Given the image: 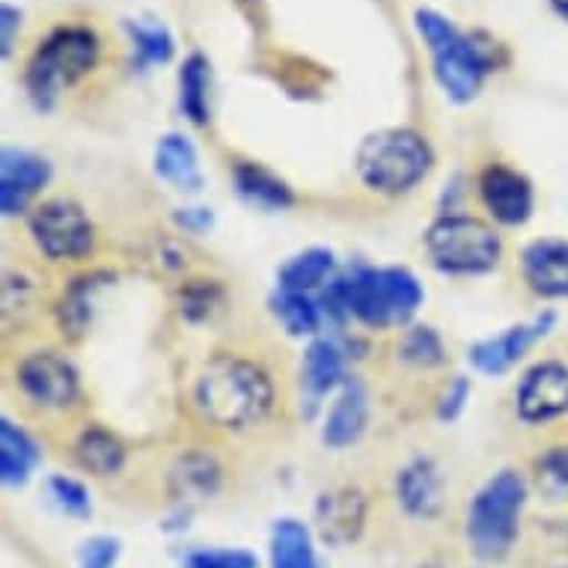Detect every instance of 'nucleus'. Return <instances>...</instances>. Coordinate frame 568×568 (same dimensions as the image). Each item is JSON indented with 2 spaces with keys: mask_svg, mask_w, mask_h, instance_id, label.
Returning a JSON list of instances; mask_svg holds the SVG:
<instances>
[{
  "mask_svg": "<svg viewBox=\"0 0 568 568\" xmlns=\"http://www.w3.org/2000/svg\"><path fill=\"white\" fill-rule=\"evenodd\" d=\"M539 476L550 491H568V449H554L541 458Z\"/></svg>",
  "mask_w": 568,
  "mask_h": 568,
  "instance_id": "7c9ffc66",
  "label": "nucleus"
},
{
  "mask_svg": "<svg viewBox=\"0 0 568 568\" xmlns=\"http://www.w3.org/2000/svg\"><path fill=\"white\" fill-rule=\"evenodd\" d=\"M179 224L187 226V230H194V233H200V230H205V226L212 224V215H209L205 209H187L185 215H179Z\"/></svg>",
  "mask_w": 568,
  "mask_h": 568,
  "instance_id": "f704fd0d",
  "label": "nucleus"
},
{
  "mask_svg": "<svg viewBox=\"0 0 568 568\" xmlns=\"http://www.w3.org/2000/svg\"><path fill=\"white\" fill-rule=\"evenodd\" d=\"M334 271V253L322 251V247H313V251L298 253L295 260H290L283 268H280V290L292 292H313L318 290Z\"/></svg>",
  "mask_w": 568,
  "mask_h": 568,
  "instance_id": "412c9836",
  "label": "nucleus"
},
{
  "mask_svg": "<svg viewBox=\"0 0 568 568\" xmlns=\"http://www.w3.org/2000/svg\"><path fill=\"white\" fill-rule=\"evenodd\" d=\"M470 399V384L467 378H456V382L449 384L447 393L440 396V405H438V417L440 419H456L462 410H465V402Z\"/></svg>",
  "mask_w": 568,
  "mask_h": 568,
  "instance_id": "473e14b6",
  "label": "nucleus"
},
{
  "mask_svg": "<svg viewBox=\"0 0 568 568\" xmlns=\"http://www.w3.org/2000/svg\"><path fill=\"white\" fill-rule=\"evenodd\" d=\"M30 235L48 260H81L93 247V224L72 200L39 205L30 217Z\"/></svg>",
  "mask_w": 568,
  "mask_h": 568,
  "instance_id": "6e6552de",
  "label": "nucleus"
},
{
  "mask_svg": "<svg viewBox=\"0 0 568 568\" xmlns=\"http://www.w3.org/2000/svg\"><path fill=\"white\" fill-rule=\"evenodd\" d=\"M325 304L334 318L354 316L366 327H396L417 313L423 290L405 268H361L331 283Z\"/></svg>",
  "mask_w": 568,
  "mask_h": 568,
  "instance_id": "f03ea898",
  "label": "nucleus"
},
{
  "mask_svg": "<svg viewBox=\"0 0 568 568\" xmlns=\"http://www.w3.org/2000/svg\"><path fill=\"white\" fill-rule=\"evenodd\" d=\"M550 327H554V313H545V316L532 318L530 325L509 327L506 334L476 343L474 348H470V361H474L476 369L485 375L509 373V369L521 361L524 354L539 343L541 336H548Z\"/></svg>",
  "mask_w": 568,
  "mask_h": 568,
  "instance_id": "9b49d317",
  "label": "nucleus"
},
{
  "mask_svg": "<svg viewBox=\"0 0 568 568\" xmlns=\"http://www.w3.org/2000/svg\"><path fill=\"white\" fill-rule=\"evenodd\" d=\"M51 494L57 497V504L63 506L69 515H78V518H84L90 513V497H87V488L75 479H69V476H54L51 479Z\"/></svg>",
  "mask_w": 568,
  "mask_h": 568,
  "instance_id": "c756f323",
  "label": "nucleus"
},
{
  "mask_svg": "<svg viewBox=\"0 0 568 568\" xmlns=\"http://www.w3.org/2000/svg\"><path fill=\"white\" fill-rule=\"evenodd\" d=\"M527 286L541 298H568V244L557 239L532 242L521 256Z\"/></svg>",
  "mask_w": 568,
  "mask_h": 568,
  "instance_id": "4468645a",
  "label": "nucleus"
},
{
  "mask_svg": "<svg viewBox=\"0 0 568 568\" xmlns=\"http://www.w3.org/2000/svg\"><path fill=\"white\" fill-rule=\"evenodd\" d=\"M479 194L485 209L491 212L494 221L506 226L524 224L532 212V187L530 182L513 168L491 164L479 179Z\"/></svg>",
  "mask_w": 568,
  "mask_h": 568,
  "instance_id": "f8f14e48",
  "label": "nucleus"
},
{
  "mask_svg": "<svg viewBox=\"0 0 568 568\" xmlns=\"http://www.w3.org/2000/svg\"><path fill=\"white\" fill-rule=\"evenodd\" d=\"M78 462L81 467H87L90 474L95 476H111L122 467V458H125V449L111 432L104 429H90L81 435L78 440Z\"/></svg>",
  "mask_w": 568,
  "mask_h": 568,
  "instance_id": "b1692460",
  "label": "nucleus"
},
{
  "mask_svg": "<svg viewBox=\"0 0 568 568\" xmlns=\"http://www.w3.org/2000/svg\"><path fill=\"white\" fill-rule=\"evenodd\" d=\"M155 170L164 182L176 185L179 191H200V185H203L194 146L182 134L161 138L159 150H155Z\"/></svg>",
  "mask_w": 568,
  "mask_h": 568,
  "instance_id": "f3484780",
  "label": "nucleus"
},
{
  "mask_svg": "<svg viewBox=\"0 0 568 568\" xmlns=\"http://www.w3.org/2000/svg\"><path fill=\"white\" fill-rule=\"evenodd\" d=\"M304 382L316 396L343 382V352L331 339H316L304 354Z\"/></svg>",
  "mask_w": 568,
  "mask_h": 568,
  "instance_id": "5701e85b",
  "label": "nucleus"
},
{
  "mask_svg": "<svg viewBox=\"0 0 568 568\" xmlns=\"http://www.w3.org/2000/svg\"><path fill=\"white\" fill-rule=\"evenodd\" d=\"M366 414H369V405H366L364 387L361 384H345L343 393L336 396V402L327 410L325 432H322L327 447L343 449L361 438L366 429Z\"/></svg>",
  "mask_w": 568,
  "mask_h": 568,
  "instance_id": "dca6fc26",
  "label": "nucleus"
},
{
  "mask_svg": "<svg viewBox=\"0 0 568 568\" xmlns=\"http://www.w3.org/2000/svg\"><path fill=\"white\" fill-rule=\"evenodd\" d=\"M116 557H120V545H116V539H104V536H99V539L87 541L84 545V550H81V566L78 568H113Z\"/></svg>",
  "mask_w": 568,
  "mask_h": 568,
  "instance_id": "2f4dec72",
  "label": "nucleus"
},
{
  "mask_svg": "<svg viewBox=\"0 0 568 568\" xmlns=\"http://www.w3.org/2000/svg\"><path fill=\"white\" fill-rule=\"evenodd\" d=\"M318 515H322L325 536L345 541L357 536V527L364 521V504L357 500V494H331L318 506Z\"/></svg>",
  "mask_w": 568,
  "mask_h": 568,
  "instance_id": "393cba45",
  "label": "nucleus"
},
{
  "mask_svg": "<svg viewBox=\"0 0 568 568\" xmlns=\"http://www.w3.org/2000/svg\"><path fill=\"white\" fill-rule=\"evenodd\" d=\"M179 104L191 122H209V60L203 54H191L179 75Z\"/></svg>",
  "mask_w": 568,
  "mask_h": 568,
  "instance_id": "4be33fe9",
  "label": "nucleus"
},
{
  "mask_svg": "<svg viewBox=\"0 0 568 568\" xmlns=\"http://www.w3.org/2000/svg\"><path fill=\"white\" fill-rule=\"evenodd\" d=\"M426 251L432 265L444 274H485L500 262L504 244L494 226L479 217L447 215L429 226Z\"/></svg>",
  "mask_w": 568,
  "mask_h": 568,
  "instance_id": "0eeeda50",
  "label": "nucleus"
},
{
  "mask_svg": "<svg viewBox=\"0 0 568 568\" xmlns=\"http://www.w3.org/2000/svg\"><path fill=\"white\" fill-rule=\"evenodd\" d=\"M414 21L432 51L438 84L453 102H470L494 69V42L483 45L476 37H465L453 21L432 10H419Z\"/></svg>",
  "mask_w": 568,
  "mask_h": 568,
  "instance_id": "20e7f679",
  "label": "nucleus"
},
{
  "mask_svg": "<svg viewBox=\"0 0 568 568\" xmlns=\"http://www.w3.org/2000/svg\"><path fill=\"white\" fill-rule=\"evenodd\" d=\"M0 21H3V57H10L12 42H16V28L21 24V12L16 7H3Z\"/></svg>",
  "mask_w": 568,
  "mask_h": 568,
  "instance_id": "72a5a7b5",
  "label": "nucleus"
},
{
  "mask_svg": "<svg viewBox=\"0 0 568 568\" xmlns=\"http://www.w3.org/2000/svg\"><path fill=\"white\" fill-rule=\"evenodd\" d=\"M51 179L48 161L24 150H3L0 159V205L3 215H19Z\"/></svg>",
  "mask_w": 568,
  "mask_h": 568,
  "instance_id": "ddd939ff",
  "label": "nucleus"
},
{
  "mask_svg": "<svg viewBox=\"0 0 568 568\" xmlns=\"http://www.w3.org/2000/svg\"><path fill=\"white\" fill-rule=\"evenodd\" d=\"M515 410L524 423H548L568 414V366L554 361L532 366L515 390Z\"/></svg>",
  "mask_w": 568,
  "mask_h": 568,
  "instance_id": "1a4fd4ad",
  "label": "nucleus"
},
{
  "mask_svg": "<svg viewBox=\"0 0 568 568\" xmlns=\"http://www.w3.org/2000/svg\"><path fill=\"white\" fill-rule=\"evenodd\" d=\"M527 483L515 470H504L479 488L467 513V541L483 559L506 557L518 536Z\"/></svg>",
  "mask_w": 568,
  "mask_h": 568,
  "instance_id": "39448f33",
  "label": "nucleus"
},
{
  "mask_svg": "<svg viewBox=\"0 0 568 568\" xmlns=\"http://www.w3.org/2000/svg\"><path fill=\"white\" fill-rule=\"evenodd\" d=\"M102 60V39L84 24H63L42 39L28 63V93L39 108H51L54 99L78 81H84Z\"/></svg>",
  "mask_w": 568,
  "mask_h": 568,
  "instance_id": "7ed1b4c3",
  "label": "nucleus"
},
{
  "mask_svg": "<svg viewBox=\"0 0 568 568\" xmlns=\"http://www.w3.org/2000/svg\"><path fill=\"white\" fill-rule=\"evenodd\" d=\"M271 307H274V316L280 318V325L286 327L292 336H310L318 331L322 316H318V307L304 292L280 290L271 301Z\"/></svg>",
  "mask_w": 568,
  "mask_h": 568,
  "instance_id": "a878e982",
  "label": "nucleus"
},
{
  "mask_svg": "<svg viewBox=\"0 0 568 568\" xmlns=\"http://www.w3.org/2000/svg\"><path fill=\"white\" fill-rule=\"evenodd\" d=\"M399 500L402 506L408 509V515L414 518H432L438 515L440 504H444V483H440V474L435 462L429 458H417L410 462L399 476Z\"/></svg>",
  "mask_w": 568,
  "mask_h": 568,
  "instance_id": "2eb2a0df",
  "label": "nucleus"
},
{
  "mask_svg": "<svg viewBox=\"0 0 568 568\" xmlns=\"http://www.w3.org/2000/svg\"><path fill=\"white\" fill-rule=\"evenodd\" d=\"M129 37L138 48V57L143 63H168L173 57V37L161 24H143V21H129Z\"/></svg>",
  "mask_w": 568,
  "mask_h": 568,
  "instance_id": "bb28decb",
  "label": "nucleus"
},
{
  "mask_svg": "<svg viewBox=\"0 0 568 568\" xmlns=\"http://www.w3.org/2000/svg\"><path fill=\"white\" fill-rule=\"evenodd\" d=\"M19 384L30 402L39 408H69L78 396V375L63 357L51 352L33 354L19 366Z\"/></svg>",
  "mask_w": 568,
  "mask_h": 568,
  "instance_id": "9d476101",
  "label": "nucleus"
},
{
  "mask_svg": "<svg viewBox=\"0 0 568 568\" xmlns=\"http://www.w3.org/2000/svg\"><path fill=\"white\" fill-rule=\"evenodd\" d=\"M432 168L426 140L410 129L378 131L357 150V173L378 194H402L417 185Z\"/></svg>",
  "mask_w": 568,
  "mask_h": 568,
  "instance_id": "423d86ee",
  "label": "nucleus"
},
{
  "mask_svg": "<svg viewBox=\"0 0 568 568\" xmlns=\"http://www.w3.org/2000/svg\"><path fill=\"white\" fill-rule=\"evenodd\" d=\"M235 185L247 203L260 209H286L292 205V191L260 164H239L235 168Z\"/></svg>",
  "mask_w": 568,
  "mask_h": 568,
  "instance_id": "aec40b11",
  "label": "nucleus"
},
{
  "mask_svg": "<svg viewBox=\"0 0 568 568\" xmlns=\"http://www.w3.org/2000/svg\"><path fill=\"white\" fill-rule=\"evenodd\" d=\"M39 449L28 432L19 429L16 423L3 419L0 423V476L7 485H21L37 467Z\"/></svg>",
  "mask_w": 568,
  "mask_h": 568,
  "instance_id": "6ab92c4d",
  "label": "nucleus"
},
{
  "mask_svg": "<svg viewBox=\"0 0 568 568\" xmlns=\"http://www.w3.org/2000/svg\"><path fill=\"white\" fill-rule=\"evenodd\" d=\"M185 568H260L247 550H194Z\"/></svg>",
  "mask_w": 568,
  "mask_h": 568,
  "instance_id": "c85d7f7f",
  "label": "nucleus"
},
{
  "mask_svg": "<svg viewBox=\"0 0 568 568\" xmlns=\"http://www.w3.org/2000/svg\"><path fill=\"white\" fill-rule=\"evenodd\" d=\"M402 357L417 366H438L444 361V345L432 327H414L402 339Z\"/></svg>",
  "mask_w": 568,
  "mask_h": 568,
  "instance_id": "cd10ccee",
  "label": "nucleus"
},
{
  "mask_svg": "<svg viewBox=\"0 0 568 568\" xmlns=\"http://www.w3.org/2000/svg\"><path fill=\"white\" fill-rule=\"evenodd\" d=\"M271 568H322L313 536L301 521L283 518L271 532Z\"/></svg>",
  "mask_w": 568,
  "mask_h": 568,
  "instance_id": "a211bd4d",
  "label": "nucleus"
},
{
  "mask_svg": "<svg viewBox=\"0 0 568 568\" xmlns=\"http://www.w3.org/2000/svg\"><path fill=\"white\" fill-rule=\"evenodd\" d=\"M194 405L221 429H247L265 419L274 405V384L251 361L221 354L196 378Z\"/></svg>",
  "mask_w": 568,
  "mask_h": 568,
  "instance_id": "f257e3e1",
  "label": "nucleus"
},
{
  "mask_svg": "<svg viewBox=\"0 0 568 568\" xmlns=\"http://www.w3.org/2000/svg\"><path fill=\"white\" fill-rule=\"evenodd\" d=\"M550 3H554V10H557L562 19H568V0H550Z\"/></svg>",
  "mask_w": 568,
  "mask_h": 568,
  "instance_id": "c9c22d12",
  "label": "nucleus"
}]
</instances>
